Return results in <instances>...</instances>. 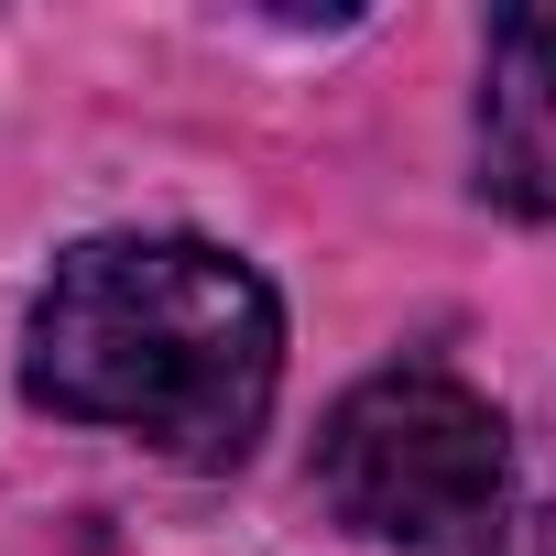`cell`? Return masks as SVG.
Segmentation results:
<instances>
[{
  "mask_svg": "<svg viewBox=\"0 0 556 556\" xmlns=\"http://www.w3.org/2000/svg\"><path fill=\"white\" fill-rule=\"evenodd\" d=\"M480 197L556 218V12H502L480 66Z\"/></svg>",
  "mask_w": 556,
  "mask_h": 556,
  "instance_id": "3957f363",
  "label": "cell"
},
{
  "mask_svg": "<svg viewBox=\"0 0 556 556\" xmlns=\"http://www.w3.org/2000/svg\"><path fill=\"white\" fill-rule=\"evenodd\" d=\"M458 556H556V502H513V513L480 523Z\"/></svg>",
  "mask_w": 556,
  "mask_h": 556,
  "instance_id": "277c9868",
  "label": "cell"
},
{
  "mask_svg": "<svg viewBox=\"0 0 556 556\" xmlns=\"http://www.w3.org/2000/svg\"><path fill=\"white\" fill-rule=\"evenodd\" d=\"M23 393L66 426L142 437L175 469H240L285 393L273 285L186 229L77 240L23 317Z\"/></svg>",
  "mask_w": 556,
  "mask_h": 556,
  "instance_id": "6da1fadb",
  "label": "cell"
},
{
  "mask_svg": "<svg viewBox=\"0 0 556 556\" xmlns=\"http://www.w3.org/2000/svg\"><path fill=\"white\" fill-rule=\"evenodd\" d=\"M513 437L458 371H371L317 426V502L361 545H469L513 502Z\"/></svg>",
  "mask_w": 556,
  "mask_h": 556,
  "instance_id": "7a4b0ae2",
  "label": "cell"
}]
</instances>
